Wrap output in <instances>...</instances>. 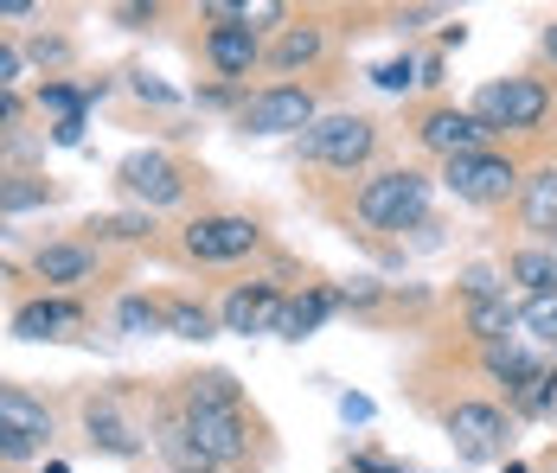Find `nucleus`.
Listing matches in <instances>:
<instances>
[{"instance_id": "dca6fc26", "label": "nucleus", "mask_w": 557, "mask_h": 473, "mask_svg": "<svg viewBox=\"0 0 557 473\" xmlns=\"http://www.w3.org/2000/svg\"><path fill=\"white\" fill-rule=\"evenodd\" d=\"M512 282H525L532 295H557V250H519L512 257Z\"/></svg>"}, {"instance_id": "4be33fe9", "label": "nucleus", "mask_w": 557, "mask_h": 473, "mask_svg": "<svg viewBox=\"0 0 557 473\" xmlns=\"http://www.w3.org/2000/svg\"><path fill=\"white\" fill-rule=\"evenodd\" d=\"M512 308H506L500 295H487V301H474V308H468V326H474V333H481V339H487V346H500L506 339V326H512Z\"/></svg>"}, {"instance_id": "6e6552de", "label": "nucleus", "mask_w": 557, "mask_h": 473, "mask_svg": "<svg viewBox=\"0 0 557 473\" xmlns=\"http://www.w3.org/2000/svg\"><path fill=\"white\" fill-rule=\"evenodd\" d=\"M423 148L443 160H461V154H481V141H487V128L474 122V109H430L423 115Z\"/></svg>"}, {"instance_id": "b1692460", "label": "nucleus", "mask_w": 557, "mask_h": 473, "mask_svg": "<svg viewBox=\"0 0 557 473\" xmlns=\"http://www.w3.org/2000/svg\"><path fill=\"white\" fill-rule=\"evenodd\" d=\"M525 326H532V339H545V346H557V295H532L525 301Z\"/></svg>"}, {"instance_id": "2f4dec72", "label": "nucleus", "mask_w": 557, "mask_h": 473, "mask_svg": "<svg viewBox=\"0 0 557 473\" xmlns=\"http://www.w3.org/2000/svg\"><path fill=\"white\" fill-rule=\"evenodd\" d=\"M97 231H110V237H141V231H148V217H103Z\"/></svg>"}, {"instance_id": "4468645a", "label": "nucleus", "mask_w": 557, "mask_h": 473, "mask_svg": "<svg viewBox=\"0 0 557 473\" xmlns=\"http://www.w3.org/2000/svg\"><path fill=\"white\" fill-rule=\"evenodd\" d=\"M0 422H7L13 435H26V441L52 435V416H46V403H33L26 390H7V384H0Z\"/></svg>"}, {"instance_id": "2eb2a0df", "label": "nucleus", "mask_w": 557, "mask_h": 473, "mask_svg": "<svg viewBox=\"0 0 557 473\" xmlns=\"http://www.w3.org/2000/svg\"><path fill=\"white\" fill-rule=\"evenodd\" d=\"M154 441H161V448H168V455H173V461H180L186 473H212V455L199 448V435L186 428V416H168V422H161V435H154Z\"/></svg>"}, {"instance_id": "a878e982", "label": "nucleus", "mask_w": 557, "mask_h": 473, "mask_svg": "<svg viewBox=\"0 0 557 473\" xmlns=\"http://www.w3.org/2000/svg\"><path fill=\"white\" fill-rule=\"evenodd\" d=\"M115 320H122L128 333H154V326L168 320V308H154V301H141V295H128V301L115 308Z\"/></svg>"}, {"instance_id": "cd10ccee", "label": "nucleus", "mask_w": 557, "mask_h": 473, "mask_svg": "<svg viewBox=\"0 0 557 473\" xmlns=\"http://www.w3.org/2000/svg\"><path fill=\"white\" fill-rule=\"evenodd\" d=\"M46 109H58L64 122H84V103H77V90H64V84H46Z\"/></svg>"}, {"instance_id": "f3484780", "label": "nucleus", "mask_w": 557, "mask_h": 473, "mask_svg": "<svg viewBox=\"0 0 557 473\" xmlns=\"http://www.w3.org/2000/svg\"><path fill=\"white\" fill-rule=\"evenodd\" d=\"M327 295H301V301H282V320H276V333L282 339H301V333H314L321 320H327Z\"/></svg>"}, {"instance_id": "1a4fd4ad", "label": "nucleus", "mask_w": 557, "mask_h": 473, "mask_svg": "<svg viewBox=\"0 0 557 473\" xmlns=\"http://www.w3.org/2000/svg\"><path fill=\"white\" fill-rule=\"evenodd\" d=\"M186 428L199 435V448L212 455V468L244 461V448H250V428L237 422V410H193V403H186Z\"/></svg>"}, {"instance_id": "72a5a7b5", "label": "nucleus", "mask_w": 557, "mask_h": 473, "mask_svg": "<svg viewBox=\"0 0 557 473\" xmlns=\"http://www.w3.org/2000/svg\"><path fill=\"white\" fill-rule=\"evenodd\" d=\"M545 58H552V64H557V26H552V33H545Z\"/></svg>"}, {"instance_id": "f03ea898", "label": "nucleus", "mask_w": 557, "mask_h": 473, "mask_svg": "<svg viewBox=\"0 0 557 473\" xmlns=\"http://www.w3.org/2000/svg\"><path fill=\"white\" fill-rule=\"evenodd\" d=\"M545 109H552V90L539 84V77H500V84H487L481 97H474V122L487 128V135H525V128H539L545 122Z\"/></svg>"}, {"instance_id": "f8f14e48", "label": "nucleus", "mask_w": 557, "mask_h": 473, "mask_svg": "<svg viewBox=\"0 0 557 473\" xmlns=\"http://www.w3.org/2000/svg\"><path fill=\"white\" fill-rule=\"evenodd\" d=\"M206 52H212V64H219L224 77H244V71L263 58V46H257V33H250V26H212Z\"/></svg>"}, {"instance_id": "412c9836", "label": "nucleus", "mask_w": 557, "mask_h": 473, "mask_svg": "<svg viewBox=\"0 0 557 473\" xmlns=\"http://www.w3.org/2000/svg\"><path fill=\"white\" fill-rule=\"evenodd\" d=\"M90 441H97V448H110V455H135V435H128V422L115 416L110 403H97V410H90Z\"/></svg>"}, {"instance_id": "ddd939ff", "label": "nucleus", "mask_w": 557, "mask_h": 473, "mask_svg": "<svg viewBox=\"0 0 557 473\" xmlns=\"http://www.w3.org/2000/svg\"><path fill=\"white\" fill-rule=\"evenodd\" d=\"M77 320H84L77 301H33V308H20V314H13V333H20V339H46V333L77 326Z\"/></svg>"}, {"instance_id": "9d476101", "label": "nucleus", "mask_w": 557, "mask_h": 473, "mask_svg": "<svg viewBox=\"0 0 557 473\" xmlns=\"http://www.w3.org/2000/svg\"><path fill=\"white\" fill-rule=\"evenodd\" d=\"M224 333H276L282 320V295L270 282H250V288H231L224 295Z\"/></svg>"}, {"instance_id": "7ed1b4c3", "label": "nucleus", "mask_w": 557, "mask_h": 473, "mask_svg": "<svg viewBox=\"0 0 557 473\" xmlns=\"http://www.w3.org/2000/svg\"><path fill=\"white\" fill-rule=\"evenodd\" d=\"M443 179L455 199H468V206H500L512 199V186H519V173H512V160L506 154H461V160H443Z\"/></svg>"}, {"instance_id": "6ab92c4d", "label": "nucleus", "mask_w": 557, "mask_h": 473, "mask_svg": "<svg viewBox=\"0 0 557 473\" xmlns=\"http://www.w3.org/2000/svg\"><path fill=\"white\" fill-rule=\"evenodd\" d=\"M39 275H46V282H84V275H90V250L52 244V250H39Z\"/></svg>"}, {"instance_id": "a211bd4d", "label": "nucleus", "mask_w": 557, "mask_h": 473, "mask_svg": "<svg viewBox=\"0 0 557 473\" xmlns=\"http://www.w3.org/2000/svg\"><path fill=\"white\" fill-rule=\"evenodd\" d=\"M270 58H276V71H301V64H314V58H321V33H314V26H288Z\"/></svg>"}, {"instance_id": "aec40b11", "label": "nucleus", "mask_w": 557, "mask_h": 473, "mask_svg": "<svg viewBox=\"0 0 557 473\" xmlns=\"http://www.w3.org/2000/svg\"><path fill=\"white\" fill-rule=\"evenodd\" d=\"M525 224L532 231H557V166H545L525 192Z\"/></svg>"}, {"instance_id": "bb28decb", "label": "nucleus", "mask_w": 557, "mask_h": 473, "mask_svg": "<svg viewBox=\"0 0 557 473\" xmlns=\"http://www.w3.org/2000/svg\"><path fill=\"white\" fill-rule=\"evenodd\" d=\"M372 84H379V90H410V84H423V77H417L410 58H385V64L372 71Z\"/></svg>"}, {"instance_id": "473e14b6", "label": "nucleus", "mask_w": 557, "mask_h": 473, "mask_svg": "<svg viewBox=\"0 0 557 473\" xmlns=\"http://www.w3.org/2000/svg\"><path fill=\"white\" fill-rule=\"evenodd\" d=\"M13 77H20V52H13V46H0V90H7Z\"/></svg>"}, {"instance_id": "393cba45", "label": "nucleus", "mask_w": 557, "mask_h": 473, "mask_svg": "<svg viewBox=\"0 0 557 473\" xmlns=\"http://www.w3.org/2000/svg\"><path fill=\"white\" fill-rule=\"evenodd\" d=\"M168 326L180 333V339H212V314H206V308H193V301H173Z\"/></svg>"}, {"instance_id": "39448f33", "label": "nucleus", "mask_w": 557, "mask_h": 473, "mask_svg": "<svg viewBox=\"0 0 557 473\" xmlns=\"http://www.w3.org/2000/svg\"><path fill=\"white\" fill-rule=\"evenodd\" d=\"M314 122L321 115H314V97L301 84H276V90H263V97L244 103V128L250 135H308Z\"/></svg>"}, {"instance_id": "423d86ee", "label": "nucleus", "mask_w": 557, "mask_h": 473, "mask_svg": "<svg viewBox=\"0 0 557 473\" xmlns=\"http://www.w3.org/2000/svg\"><path fill=\"white\" fill-rule=\"evenodd\" d=\"M257 224L250 217H237V211H219V217H193L186 224V250L199 257V263H237V257H250L257 250Z\"/></svg>"}, {"instance_id": "c756f323", "label": "nucleus", "mask_w": 557, "mask_h": 473, "mask_svg": "<svg viewBox=\"0 0 557 473\" xmlns=\"http://www.w3.org/2000/svg\"><path fill=\"white\" fill-rule=\"evenodd\" d=\"M33 448H39V441H26V435H13V428L0 422V461H26Z\"/></svg>"}, {"instance_id": "0eeeda50", "label": "nucleus", "mask_w": 557, "mask_h": 473, "mask_svg": "<svg viewBox=\"0 0 557 473\" xmlns=\"http://www.w3.org/2000/svg\"><path fill=\"white\" fill-rule=\"evenodd\" d=\"M448 441L461 461H494L506 448V416L494 403H455L448 410Z\"/></svg>"}, {"instance_id": "9b49d317", "label": "nucleus", "mask_w": 557, "mask_h": 473, "mask_svg": "<svg viewBox=\"0 0 557 473\" xmlns=\"http://www.w3.org/2000/svg\"><path fill=\"white\" fill-rule=\"evenodd\" d=\"M122 186L148 206H173L180 199V166L168 154H128L122 160Z\"/></svg>"}, {"instance_id": "f257e3e1", "label": "nucleus", "mask_w": 557, "mask_h": 473, "mask_svg": "<svg viewBox=\"0 0 557 473\" xmlns=\"http://www.w3.org/2000/svg\"><path fill=\"white\" fill-rule=\"evenodd\" d=\"M423 211H430V179L410 166L366 179V192H359V217L372 231H410V224H423Z\"/></svg>"}, {"instance_id": "7c9ffc66", "label": "nucleus", "mask_w": 557, "mask_h": 473, "mask_svg": "<svg viewBox=\"0 0 557 473\" xmlns=\"http://www.w3.org/2000/svg\"><path fill=\"white\" fill-rule=\"evenodd\" d=\"M270 20H282V7H276V0H257V7H244V20H237V26H250V33H257V26H270Z\"/></svg>"}, {"instance_id": "20e7f679", "label": "nucleus", "mask_w": 557, "mask_h": 473, "mask_svg": "<svg viewBox=\"0 0 557 473\" xmlns=\"http://www.w3.org/2000/svg\"><path fill=\"white\" fill-rule=\"evenodd\" d=\"M301 148H308V160H321V166H359V160H372V148H379V128L366 115H321L301 135Z\"/></svg>"}, {"instance_id": "c85d7f7f", "label": "nucleus", "mask_w": 557, "mask_h": 473, "mask_svg": "<svg viewBox=\"0 0 557 473\" xmlns=\"http://www.w3.org/2000/svg\"><path fill=\"white\" fill-rule=\"evenodd\" d=\"M46 186H0V211H20V206H39Z\"/></svg>"}, {"instance_id": "5701e85b", "label": "nucleus", "mask_w": 557, "mask_h": 473, "mask_svg": "<svg viewBox=\"0 0 557 473\" xmlns=\"http://www.w3.org/2000/svg\"><path fill=\"white\" fill-rule=\"evenodd\" d=\"M186 403H193V410H237V384H231L224 371H212V377H193Z\"/></svg>"}]
</instances>
